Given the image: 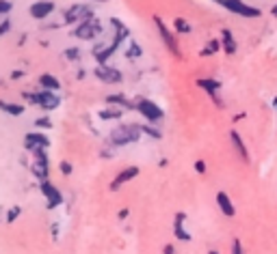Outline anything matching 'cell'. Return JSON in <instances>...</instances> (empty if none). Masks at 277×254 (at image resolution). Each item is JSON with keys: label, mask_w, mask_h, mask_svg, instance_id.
Returning <instances> with one entry per match:
<instances>
[{"label": "cell", "mask_w": 277, "mask_h": 254, "mask_svg": "<svg viewBox=\"0 0 277 254\" xmlns=\"http://www.w3.org/2000/svg\"><path fill=\"white\" fill-rule=\"evenodd\" d=\"M108 26H110V35L104 41H96V46L91 48V58L96 60V65H106V62H110V58L115 56L121 50V46L132 37L130 26L121 17H110Z\"/></svg>", "instance_id": "6da1fadb"}, {"label": "cell", "mask_w": 277, "mask_h": 254, "mask_svg": "<svg viewBox=\"0 0 277 254\" xmlns=\"http://www.w3.org/2000/svg\"><path fill=\"white\" fill-rule=\"evenodd\" d=\"M143 138V130L139 123H117L108 132L106 144H110L113 149H124L130 144H139Z\"/></svg>", "instance_id": "7a4b0ae2"}, {"label": "cell", "mask_w": 277, "mask_h": 254, "mask_svg": "<svg viewBox=\"0 0 277 254\" xmlns=\"http://www.w3.org/2000/svg\"><path fill=\"white\" fill-rule=\"evenodd\" d=\"M20 99L26 105H35L39 108L44 114H50L54 112L57 108H61V95L59 93H52V91H20Z\"/></svg>", "instance_id": "3957f363"}, {"label": "cell", "mask_w": 277, "mask_h": 254, "mask_svg": "<svg viewBox=\"0 0 277 254\" xmlns=\"http://www.w3.org/2000/svg\"><path fill=\"white\" fill-rule=\"evenodd\" d=\"M94 17H98V15H96V7L91 3H71L63 9V13H61L63 26H69V28H74V26L87 22V19H94Z\"/></svg>", "instance_id": "277c9868"}, {"label": "cell", "mask_w": 277, "mask_h": 254, "mask_svg": "<svg viewBox=\"0 0 277 254\" xmlns=\"http://www.w3.org/2000/svg\"><path fill=\"white\" fill-rule=\"evenodd\" d=\"M152 22H154V28H156V33H158V37L162 41V46H165V50L169 52L173 58L180 60L182 58V46H180V41H178V35L173 33L171 24H167L160 15H154Z\"/></svg>", "instance_id": "5b68a950"}, {"label": "cell", "mask_w": 277, "mask_h": 254, "mask_svg": "<svg viewBox=\"0 0 277 254\" xmlns=\"http://www.w3.org/2000/svg\"><path fill=\"white\" fill-rule=\"evenodd\" d=\"M69 35L74 39H78V41H85V44H94V41H98L102 35H104V24H102L100 17L87 19V22L71 28Z\"/></svg>", "instance_id": "8992f818"}, {"label": "cell", "mask_w": 277, "mask_h": 254, "mask_svg": "<svg viewBox=\"0 0 277 254\" xmlns=\"http://www.w3.org/2000/svg\"><path fill=\"white\" fill-rule=\"evenodd\" d=\"M221 9H225L232 15H238L245 19H260L262 17V9L249 5L247 0H214Z\"/></svg>", "instance_id": "52a82bcc"}, {"label": "cell", "mask_w": 277, "mask_h": 254, "mask_svg": "<svg viewBox=\"0 0 277 254\" xmlns=\"http://www.w3.org/2000/svg\"><path fill=\"white\" fill-rule=\"evenodd\" d=\"M135 103H137V114H141V119L145 123H156L160 125L165 121V110H162V105L156 103L154 99L150 97H135Z\"/></svg>", "instance_id": "ba28073f"}, {"label": "cell", "mask_w": 277, "mask_h": 254, "mask_svg": "<svg viewBox=\"0 0 277 254\" xmlns=\"http://www.w3.org/2000/svg\"><path fill=\"white\" fill-rule=\"evenodd\" d=\"M33 157V162L28 164V171L37 179V183H44V181H50V155H48V149H37L33 153H28Z\"/></svg>", "instance_id": "9c48e42d"}, {"label": "cell", "mask_w": 277, "mask_h": 254, "mask_svg": "<svg viewBox=\"0 0 277 254\" xmlns=\"http://www.w3.org/2000/svg\"><path fill=\"white\" fill-rule=\"evenodd\" d=\"M94 76H96L98 82L108 84V87H119V84L126 80L124 71H121L119 67H115V65H110V62H106V65H96Z\"/></svg>", "instance_id": "30bf717a"}, {"label": "cell", "mask_w": 277, "mask_h": 254, "mask_svg": "<svg viewBox=\"0 0 277 254\" xmlns=\"http://www.w3.org/2000/svg\"><path fill=\"white\" fill-rule=\"evenodd\" d=\"M197 89L210 97V101L217 105V110H225V101H223V93H221V82L217 78H197Z\"/></svg>", "instance_id": "8fae6325"}, {"label": "cell", "mask_w": 277, "mask_h": 254, "mask_svg": "<svg viewBox=\"0 0 277 254\" xmlns=\"http://www.w3.org/2000/svg\"><path fill=\"white\" fill-rule=\"evenodd\" d=\"M50 144H52V140H50V136L42 130H30L22 136V146L26 153H33L37 149H50Z\"/></svg>", "instance_id": "7c38bea8"}, {"label": "cell", "mask_w": 277, "mask_h": 254, "mask_svg": "<svg viewBox=\"0 0 277 254\" xmlns=\"http://www.w3.org/2000/svg\"><path fill=\"white\" fill-rule=\"evenodd\" d=\"M39 192H42V196H44V200H46V209H48V211H54V209H59L61 205L65 203L63 192H61V189H59L52 181L39 183Z\"/></svg>", "instance_id": "4fadbf2b"}, {"label": "cell", "mask_w": 277, "mask_h": 254, "mask_svg": "<svg viewBox=\"0 0 277 254\" xmlns=\"http://www.w3.org/2000/svg\"><path fill=\"white\" fill-rule=\"evenodd\" d=\"M57 13V3L54 0H35L28 7V15L35 19V22H46Z\"/></svg>", "instance_id": "5bb4252c"}, {"label": "cell", "mask_w": 277, "mask_h": 254, "mask_svg": "<svg viewBox=\"0 0 277 254\" xmlns=\"http://www.w3.org/2000/svg\"><path fill=\"white\" fill-rule=\"evenodd\" d=\"M141 175V168L139 166H126L124 171H119L117 175H115V179L108 183V189L110 192H119L121 187H124L126 183H130V181H135V179Z\"/></svg>", "instance_id": "9a60e30c"}, {"label": "cell", "mask_w": 277, "mask_h": 254, "mask_svg": "<svg viewBox=\"0 0 277 254\" xmlns=\"http://www.w3.org/2000/svg\"><path fill=\"white\" fill-rule=\"evenodd\" d=\"M187 220H189V216L184 214V211H178V214L173 216V237H176L178 241H182V243L193 241L191 230L187 228Z\"/></svg>", "instance_id": "2e32d148"}, {"label": "cell", "mask_w": 277, "mask_h": 254, "mask_svg": "<svg viewBox=\"0 0 277 254\" xmlns=\"http://www.w3.org/2000/svg\"><path fill=\"white\" fill-rule=\"evenodd\" d=\"M230 142H232L234 153L238 155V160H241L243 164H249V162H251V157H249V146H247V142H245V138L241 136L238 130H230Z\"/></svg>", "instance_id": "e0dca14e"}, {"label": "cell", "mask_w": 277, "mask_h": 254, "mask_svg": "<svg viewBox=\"0 0 277 254\" xmlns=\"http://www.w3.org/2000/svg\"><path fill=\"white\" fill-rule=\"evenodd\" d=\"M104 105H117V108H124L126 112H135L137 110V103H135V99H130L126 93H121V91H117V93H108L106 97H104Z\"/></svg>", "instance_id": "ac0fdd59"}, {"label": "cell", "mask_w": 277, "mask_h": 254, "mask_svg": "<svg viewBox=\"0 0 277 254\" xmlns=\"http://www.w3.org/2000/svg\"><path fill=\"white\" fill-rule=\"evenodd\" d=\"M96 114H98V119L104 123H121L126 116V110L117 108V105H104V108H100Z\"/></svg>", "instance_id": "d6986e66"}, {"label": "cell", "mask_w": 277, "mask_h": 254, "mask_svg": "<svg viewBox=\"0 0 277 254\" xmlns=\"http://www.w3.org/2000/svg\"><path fill=\"white\" fill-rule=\"evenodd\" d=\"M214 200H217V207H219V211L225 218H236V205H234V200H232V196L228 192L219 189L217 196H214Z\"/></svg>", "instance_id": "ffe728a7"}, {"label": "cell", "mask_w": 277, "mask_h": 254, "mask_svg": "<svg viewBox=\"0 0 277 254\" xmlns=\"http://www.w3.org/2000/svg\"><path fill=\"white\" fill-rule=\"evenodd\" d=\"M219 39H221V48H223L225 56H234L236 52H238V41H236V37H234V33L230 28H223Z\"/></svg>", "instance_id": "44dd1931"}, {"label": "cell", "mask_w": 277, "mask_h": 254, "mask_svg": "<svg viewBox=\"0 0 277 254\" xmlns=\"http://www.w3.org/2000/svg\"><path fill=\"white\" fill-rule=\"evenodd\" d=\"M37 87L44 89V91H52V93H59L61 91V80L50 71H44L37 76Z\"/></svg>", "instance_id": "7402d4cb"}, {"label": "cell", "mask_w": 277, "mask_h": 254, "mask_svg": "<svg viewBox=\"0 0 277 254\" xmlns=\"http://www.w3.org/2000/svg\"><path fill=\"white\" fill-rule=\"evenodd\" d=\"M124 58L128 60V62H139L141 58H143V46L139 44L137 39H128L126 41V48H124Z\"/></svg>", "instance_id": "603a6c76"}, {"label": "cell", "mask_w": 277, "mask_h": 254, "mask_svg": "<svg viewBox=\"0 0 277 254\" xmlns=\"http://www.w3.org/2000/svg\"><path fill=\"white\" fill-rule=\"evenodd\" d=\"M28 105L26 103H20V101H5L0 99V112L9 114V116H22L26 112Z\"/></svg>", "instance_id": "cb8c5ba5"}, {"label": "cell", "mask_w": 277, "mask_h": 254, "mask_svg": "<svg viewBox=\"0 0 277 254\" xmlns=\"http://www.w3.org/2000/svg\"><path fill=\"white\" fill-rule=\"evenodd\" d=\"M219 52H223V48H221V39H219V37H212V39H208L206 44H204V48L199 50V58L217 56Z\"/></svg>", "instance_id": "d4e9b609"}, {"label": "cell", "mask_w": 277, "mask_h": 254, "mask_svg": "<svg viewBox=\"0 0 277 254\" xmlns=\"http://www.w3.org/2000/svg\"><path fill=\"white\" fill-rule=\"evenodd\" d=\"M141 130H143V136H145V138H150V140H162V138H165V132H162V127L156 125V123H143Z\"/></svg>", "instance_id": "484cf974"}, {"label": "cell", "mask_w": 277, "mask_h": 254, "mask_svg": "<svg viewBox=\"0 0 277 254\" xmlns=\"http://www.w3.org/2000/svg\"><path fill=\"white\" fill-rule=\"evenodd\" d=\"M171 28H173V33H176L178 37L193 33V24L189 22L187 17H176V19H173V24H171Z\"/></svg>", "instance_id": "4316f807"}, {"label": "cell", "mask_w": 277, "mask_h": 254, "mask_svg": "<svg viewBox=\"0 0 277 254\" xmlns=\"http://www.w3.org/2000/svg\"><path fill=\"white\" fill-rule=\"evenodd\" d=\"M63 58L67 62H74V65H78L80 60H83V50H80L78 46H69L63 50Z\"/></svg>", "instance_id": "83f0119b"}, {"label": "cell", "mask_w": 277, "mask_h": 254, "mask_svg": "<svg viewBox=\"0 0 277 254\" xmlns=\"http://www.w3.org/2000/svg\"><path fill=\"white\" fill-rule=\"evenodd\" d=\"M20 218H22V207L20 205H11L9 209H5V222L7 224H13V222H17Z\"/></svg>", "instance_id": "f1b7e54d"}, {"label": "cell", "mask_w": 277, "mask_h": 254, "mask_svg": "<svg viewBox=\"0 0 277 254\" xmlns=\"http://www.w3.org/2000/svg\"><path fill=\"white\" fill-rule=\"evenodd\" d=\"M33 125H35V130H42V132H48V130H52V127H54L52 119H50V114L37 116V119L33 121Z\"/></svg>", "instance_id": "f546056e"}, {"label": "cell", "mask_w": 277, "mask_h": 254, "mask_svg": "<svg viewBox=\"0 0 277 254\" xmlns=\"http://www.w3.org/2000/svg\"><path fill=\"white\" fill-rule=\"evenodd\" d=\"M13 30V19L11 17H5V19H0V39L7 37L9 33Z\"/></svg>", "instance_id": "4dcf8cb0"}, {"label": "cell", "mask_w": 277, "mask_h": 254, "mask_svg": "<svg viewBox=\"0 0 277 254\" xmlns=\"http://www.w3.org/2000/svg\"><path fill=\"white\" fill-rule=\"evenodd\" d=\"M13 3L11 0H0V17H9L13 13Z\"/></svg>", "instance_id": "1f68e13d"}, {"label": "cell", "mask_w": 277, "mask_h": 254, "mask_svg": "<svg viewBox=\"0 0 277 254\" xmlns=\"http://www.w3.org/2000/svg\"><path fill=\"white\" fill-rule=\"evenodd\" d=\"M59 173L63 177H71V173H74V164H71L69 160H61L59 162Z\"/></svg>", "instance_id": "d6a6232c"}, {"label": "cell", "mask_w": 277, "mask_h": 254, "mask_svg": "<svg viewBox=\"0 0 277 254\" xmlns=\"http://www.w3.org/2000/svg\"><path fill=\"white\" fill-rule=\"evenodd\" d=\"M100 160H113V157H115V149H113V146L110 144H104V146H102V149H100Z\"/></svg>", "instance_id": "836d02e7"}, {"label": "cell", "mask_w": 277, "mask_h": 254, "mask_svg": "<svg viewBox=\"0 0 277 254\" xmlns=\"http://www.w3.org/2000/svg\"><path fill=\"white\" fill-rule=\"evenodd\" d=\"M230 254H245V248H243V241L238 237L232 239V246H230Z\"/></svg>", "instance_id": "e575fe53"}, {"label": "cell", "mask_w": 277, "mask_h": 254, "mask_svg": "<svg viewBox=\"0 0 277 254\" xmlns=\"http://www.w3.org/2000/svg\"><path fill=\"white\" fill-rule=\"evenodd\" d=\"M26 78V71L24 69H13V71H9V82H20V80H24Z\"/></svg>", "instance_id": "d590c367"}, {"label": "cell", "mask_w": 277, "mask_h": 254, "mask_svg": "<svg viewBox=\"0 0 277 254\" xmlns=\"http://www.w3.org/2000/svg\"><path fill=\"white\" fill-rule=\"evenodd\" d=\"M193 168H195V173H199V175H206V171H208V166H206V160H195Z\"/></svg>", "instance_id": "8d00e7d4"}, {"label": "cell", "mask_w": 277, "mask_h": 254, "mask_svg": "<svg viewBox=\"0 0 277 254\" xmlns=\"http://www.w3.org/2000/svg\"><path fill=\"white\" fill-rule=\"evenodd\" d=\"M128 218H130V209H128V207H124V209L117 211V220H119V222H124V220H128Z\"/></svg>", "instance_id": "74e56055"}, {"label": "cell", "mask_w": 277, "mask_h": 254, "mask_svg": "<svg viewBox=\"0 0 277 254\" xmlns=\"http://www.w3.org/2000/svg\"><path fill=\"white\" fill-rule=\"evenodd\" d=\"M44 30H59V28H63V24L61 22H50V24H42Z\"/></svg>", "instance_id": "f35d334b"}, {"label": "cell", "mask_w": 277, "mask_h": 254, "mask_svg": "<svg viewBox=\"0 0 277 254\" xmlns=\"http://www.w3.org/2000/svg\"><path fill=\"white\" fill-rule=\"evenodd\" d=\"M87 73H89V71H87L85 67H78L76 73H74V78H76V80H85V78H87Z\"/></svg>", "instance_id": "ab89813d"}, {"label": "cell", "mask_w": 277, "mask_h": 254, "mask_svg": "<svg viewBox=\"0 0 277 254\" xmlns=\"http://www.w3.org/2000/svg\"><path fill=\"white\" fill-rule=\"evenodd\" d=\"M162 254H178V250L173 243H165V246H162Z\"/></svg>", "instance_id": "60d3db41"}, {"label": "cell", "mask_w": 277, "mask_h": 254, "mask_svg": "<svg viewBox=\"0 0 277 254\" xmlns=\"http://www.w3.org/2000/svg\"><path fill=\"white\" fill-rule=\"evenodd\" d=\"M52 239L59 241V222H52Z\"/></svg>", "instance_id": "b9f144b4"}, {"label": "cell", "mask_w": 277, "mask_h": 254, "mask_svg": "<svg viewBox=\"0 0 277 254\" xmlns=\"http://www.w3.org/2000/svg\"><path fill=\"white\" fill-rule=\"evenodd\" d=\"M26 41H28V35H20V41H17V46L22 48V46L26 44Z\"/></svg>", "instance_id": "7bdbcfd3"}, {"label": "cell", "mask_w": 277, "mask_h": 254, "mask_svg": "<svg viewBox=\"0 0 277 254\" xmlns=\"http://www.w3.org/2000/svg\"><path fill=\"white\" fill-rule=\"evenodd\" d=\"M167 164H169V160H167V157H160V160H158V166H160V168H165Z\"/></svg>", "instance_id": "ee69618b"}, {"label": "cell", "mask_w": 277, "mask_h": 254, "mask_svg": "<svg viewBox=\"0 0 277 254\" xmlns=\"http://www.w3.org/2000/svg\"><path fill=\"white\" fill-rule=\"evenodd\" d=\"M271 15H273V17H277V3L271 7Z\"/></svg>", "instance_id": "f6af8a7d"}, {"label": "cell", "mask_w": 277, "mask_h": 254, "mask_svg": "<svg viewBox=\"0 0 277 254\" xmlns=\"http://www.w3.org/2000/svg\"><path fill=\"white\" fill-rule=\"evenodd\" d=\"M241 119H245V112H238V114L234 116V121H241Z\"/></svg>", "instance_id": "bcb514c9"}, {"label": "cell", "mask_w": 277, "mask_h": 254, "mask_svg": "<svg viewBox=\"0 0 277 254\" xmlns=\"http://www.w3.org/2000/svg\"><path fill=\"white\" fill-rule=\"evenodd\" d=\"M208 254H221V252H219L217 248H210V250H208Z\"/></svg>", "instance_id": "7dc6e473"}, {"label": "cell", "mask_w": 277, "mask_h": 254, "mask_svg": "<svg viewBox=\"0 0 277 254\" xmlns=\"http://www.w3.org/2000/svg\"><path fill=\"white\" fill-rule=\"evenodd\" d=\"M271 105H273V110H277V97L273 99V103H271Z\"/></svg>", "instance_id": "c3c4849f"}, {"label": "cell", "mask_w": 277, "mask_h": 254, "mask_svg": "<svg viewBox=\"0 0 277 254\" xmlns=\"http://www.w3.org/2000/svg\"><path fill=\"white\" fill-rule=\"evenodd\" d=\"M0 222H5V214H3V209H0Z\"/></svg>", "instance_id": "681fc988"}, {"label": "cell", "mask_w": 277, "mask_h": 254, "mask_svg": "<svg viewBox=\"0 0 277 254\" xmlns=\"http://www.w3.org/2000/svg\"><path fill=\"white\" fill-rule=\"evenodd\" d=\"M96 3H108V0H96Z\"/></svg>", "instance_id": "f907efd6"}, {"label": "cell", "mask_w": 277, "mask_h": 254, "mask_svg": "<svg viewBox=\"0 0 277 254\" xmlns=\"http://www.w3.org/2000/svg\"><path fill=\"white\" fill-rule=\"evenodd\" d=\"M3 84H5V80H3V78H0V87H3Z\"/></svg>", "instance_id": "816d5d0a"}]
</instances>
